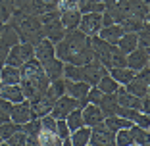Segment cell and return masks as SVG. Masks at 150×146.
I'll use <instances>...</instances> for the list:
<instances>
[{
    "mask_svg": "<svg viewBox=\"0 0 150 146\" xmlns=\"http://www.w3.org/2000/svg\"><path fill=\"white\" fill-rule=\"evenodd\" d=\"M129 13L127 12H119V10H104L102 12V27H108V25H114V23H121Z\"/></svg>",
    "mask_w": 150,
    "mask_h": 146,
    "instance_id": "f1b7e54d",
    "label": "cell"
},
{
    "mask_svg": "<svg viewBox=\"0 0 150 146\" xmlns=\"http://www.w3.org/2000/svg\"><path fill=\"white\" fill-rule=\"evenodd\" d=\"M0 98L8 100L10 104H19L25 100L19 85H0Z\"/></svg>",
    "mask_w": 150,
    "mask_h": 146,
    "instance_id": "e0dca14e",
    "label": "cell"
},
{
    "mask_svg": "<svg viewBox=\"0 0 150 146\" xmlns=\"http://www.w3.org/2000/svg\"><path fill=\"white\" fill-rule=\"evenodd\" d=\"M148 62H150L148 48H139V46H137L133 52L127 54V67H129V69H133L135 73L141 71L142 67H146V66H148Z\"/></svg>",
    "mask_w": 150,
    "mask_h": 146,
    "instance_id": "4fadbf2b",
    "label": "cell"
},
{
    "mask_svg": "<svg viewBox=\"0 0 150 146\" xmlns=\"http://www.w3.org/2000/svg\"><path fill=\"white\" fill-rule=\"evenodd\" d=\"M19 44V37L18 33H16V29H13L10 23H6L4 29H2V33H0V48H12V46Z\"/></svg>",
    "mask_w": 150,
    "mask_h": 146,
    "instance_id": "cb8c5ba5",
    "label": "cell"
},
{
    "mask_svg": "<svg viewBox=\"0 0 150 146\" xmlns=\"http://www.w3.org/2000/svg\"><path fill=\"white\" fill-rule=\"evenodd\" d=\"M27 138H29V137H27L23 131H18V133H13L12 137H10L8 140H4V142L8 146H25L27 144Z\"/></svg>",
    "mask_w": 150,
    "mask_h": 146,
    "instance_id": "bcb514c9",
    "label": "cell"
},
{
    "mask_svg": "<svg viewBox=\"0 0 150 146\" xmlns=\"http://www.w3.org/2000/svg\"><path fill=\"white\" fill-rule=\"evenodd\" d=\"M44 92L48 94V96L52 98L54 102H56L60 96H64V94H66V85H64V77H62V79H54V81H50L48 89L44 90Z\"/></svg>",
    "mask_w": 150,
    "mask_h": 146,
    "instance_id": "d6a6232c",
    "label": "cell"
},
{
    "mask_svg": "<svg viewBox=\"0 0 150 146\" xmlns=\"http://www.w3.org/2000/svg\"><path fill=\"white\" fill-rule=\"evenodd\" d=\"M13 10H16V0H0V21L8 23Z\"/></svg>",
    "mask_w": 150,
    "mask_h": 146,
    "instance_id": "74e56055",
    "label": "cell"
},
{
    "mask_svg": "<svg viewBox=\"0 0 150 146\" xmlns=\"http://www.w3.org/2000/svg\"><path fill=\"white\" fill-rule=\"evenodd\" d=\"M110 67H127V56H125V54L121 52L115 44H114V50H112Z\"/></svg>",
    "mask_w": 150,
    "mask_h": 146,
    "instance_id": "60d3db41",
    "label": "cell"
},
{
    "mask_svg": "<svg viewBox=\"0 0 150 146\" xmlns=\"http://www.w3.org/2000/svg\"><path fill=\"white\" fill-rule=\"evenodd\" d=\"M81 115H83V125L87 127H94V125L104 121V114L100 111V108L96 104H87L81 108Z\"/></svg>",
    "mask_w": 150,
    "mask_h": 146,
    "instance_id": "5bb4252c",
    "label": "cell"
},
{
    "mask_svg": "<svg viewBox=\"0 0 150 146\" xmlns=\"http://www.w3.org/2000/svg\"><path fill=\"white\" fill-rule=\"evenodd\" d=\"M64 85H66V94L75 100H83L88 92V87L85 81H71V79H64Z\"/></svg>",
    "mask_w": 150,
    "mask_h": 146,
    "instance_id": "9a60e30c",
    "label": "cell"
},
{
    "mask_svg": "<svg viewBox=\"0 0 150 146\" xmlns=\"http://www.w3.org/2000/svg\"><path fill=\"white\" fill-rule=\"evenodd\" d=\"M31 119H35V117H33V111L29 108L27 100L19 102V104H12V108H10V121H13L18 125H25Z\"/></svg>",
    "mask_w": 150,
    "mask_h": 146,
    "instance_id": "7c38bea8",
    "label": "cell"
},
{
    "mask_svg": "<svg viewBox=\"0 0 150 146\" xmlns=\"http://www.w3.org/2000/svg\"><path fill=\"white\" fill-rule=\"evenodd\" d=\"M100 108V111L104 114V117H112V115H117V110H119V104L115 100V92L114 94H102L100 102L96 104Z\"/></svg>",
    "mask_w": 150,
    "mask_h": 146,
    "instance_id": "ffe728a7",
    "label": "cell"
},
{
    "mask_svg": "<svg viewBox=\"0 0 150 146\" xmlns=\"http://www.w3.org/2000/svg\"><path fill=\"white\" fill-rule=\"evenodd\" d=\"M62 146H73V144H71L69 138H66V140H62Z\"/></svg>",
    "mask_w": 150,
    "mask_h": 146,
    "instance_id": "db71d44e",
    "label": "cell"
},
{
    "mask_svg": "<svg viewBox=\"0 0 150 146\" xmlns=\"http://www.w3.org/2000/svg\"><path fill=\"white\" fill-rule=\"evenodd\" d=\"M108 73V69L104 66H100L98 62H88L85 66H81V81L88 85V87H96V83Z\"/></svg>",
    "mask_w": 150,
    "mask_h": 146,
    "instance_id": "52a82bcc",
    "label": "cell"
},
{
    "mask_svg": "<svg viewBox=\"0 0 150 146\" xmlns=\"http://www.w3.org/2000/svg\"><path fill=\"white\" fill-rule=\"evenodd\" d=\"M16 8L33 16H40L44 12L58 10V0H16Z\"/></svg>",
    "mask_w": 150,
    "mask_h": 146,
    "instance_id": "5b68a950",
    "label": "cell"
},
{
    "mask_svg": "<svg viewBox=\"0 0 150 146\" xmlns=\"http://www.w3.org/2000/svg\"><path fill=\"white\" fill-rule=\"evenodd\" d=\"M64 66H66V63H64L60 58L54 56L52 60H48V62H44V63H42L44 75L48 77L50 81H54V79H62V77H64Z\"/></svg>",
    "mask_w": 150,
    "mask_h": 146,
    "instance_id": "d6986e66",
    "label": "cell"
},
{
    "mask_svg": "<svg viewBox=\"0 0 150 146\" xmlns=\"http://www.w3.org/2000/svg\"><path fill=\"white\" fill-rule=\"evenodd\" d=\"M114 142H115V146H131L133 144V138H131L129 129H119V131H115Z\"/></svg>",
    "mask_w": 150,
    "mask_h": 146,
    "instance_id": "b9f144b4",
    "label": "cell"
},
{
    "mask_svg": "<svg viewBox=\"0 0 150 146\" xmlns=\"http://www.w3.org/2000/svg\"><path fill=\"white\" fill-rule=\"evenodd\" d=\"M23 63H25V60H23L21 56V50H19V44L12 46L8 52V56H6V66H13V67H21Z\"/></svg>",
    "mask_w": 150,
    "mask_h": 146,
    "instance_id": "8d00e7d4",
    "label": "cell"
},
{
    "mask_svg": "<svg viewBox=\"0 0 150 146\" xmlns=\"http://www.w3.org/2000/svg\"><path fill=\"white\" fill-rule=\"evenodd\" d=\"M117 87H119V85L115 83V81L112 79L108 73H106V75H104V77H102V79L96 83V89L100 90L102 94H114L115 90H117Z\"/></svg>",
    "mask_w": 150,
    "mask_h": 146,
    "instance_id": "d590c367",
    "label": "cell"
},
{
    "mask_svg": "<svg viewBox=\"0 0 150 146\" xmlns=\"http://www.w3.org/2000/svg\"><path fill=\"white\" fill-rule=\"evenodd\" d=\"M125 90L137 98H144L146 94H150V66L137 71L135 77L125 85Z\"/></svg>",
    "mask_w": 150,
    "mask_h": 146,
    "instance_id": "3957f363",
    "label": "cell"
},
{
    "mask_svg": "<svg viewBox=\"0 0 150 146\" xmlns=\"http://www.w3.org/2000/svg\"><path fill=\"white\" fill-rule=\"evenodd\" d=\"M102 29V13L91 12V13H81L79 21V31L85 33L87 37H96Z\"/></svg>",
    "mask_w": 150,
    "mask_h": 146,
    "instance_id": "ba28073f",
    "label": "cell"
},
{
    "mask_svg": "<svg viewBox=\"0 0 150 146\" xmlns=\"http://www.w3.org/2000/svg\"><path fill=\"white\" fill-rule=\"evenodd\" d=\"M77 4H79V0H58V12L73 10V8H77Z\"/></svg>",
    "mask_w": 150,
    "mask_h": 146,
    "instance_id": "681fc988",
    "label": "cell"
},
{
    "mask_svg": "<svg viewBox=\"0 0 150 146\" xmlns=\"http://www.w3.org/2000/svg\"><path fill=\"white\" fill-rule=\"evenodd\" d=\"M21 131V125L13 123V121H6V123H0V138L2 140H8L13 133Z\"/></svg>",
    "mask_w": 150,
    "mask_h": 146,
    "instance_id": "ab89813d",
    "label": "cell"
},
{
    "mask_svg": "<svg viewBox=\"0 0 150 146\" xmlns=\"http://www.w3.org/2000/svg\"><path fill=\"white\" fill-rule=\"evenodd\" d=\"M79 21H81V12L77 8H73V10H62V12H60V23L64 25L66 31L79 29Z\"/></svg>",
    "mask_w": 150,
    "mask_h": 146,
    "instance_id": "2e32d148",
    "label": "cell"
},
{
    "mask_svg": "<svg viewBox=\"0 0 150 146\" xmlns=\"http://www.w3.org/2000/svg\"><path fill=\"white\" fill-rule=\"evenodd\" d=\"M121 35H123V29H121V25H117V23H114V25H108V27H102L100 33H98V39L106 40V42H110V44H115L119 39H121Z\"/></svg>",
    "mask_w": 150,
    "mask_h": 146,
    "instance_id": "44dd1931",
    "label": "cell"
},
{
    "mask_svg": "<svg viewBox=\"0 0 150 146\" xmlns=\"http://www.w3.org/2000/svg\"><path fill=\"white\" fill-rule=\"evenodd\" d=\"M48 85H50V79L44 73L42 75H37V77H23L19 81V87H21V92L25 96V100H31L33 96L44 92V90L48 89Z\"/></svg>",
    "mask_w": 150,
    "mask_h": 146,
    "instance_id": "277c9868",
    "label": "cell"
},
{
    "mask_svg": "<svg viewBox=\"0 0 150 146\" xmlns=\"http://www.w3.org/2000/svg\"><path fill=\"white\" fill-rule=\"evenodd\" d=\"M137 46L139 48H150V23H146L137 33Z\"/></svg>",
    "mask_w": 150,
    "mask_h": 146,
    "instance_id": "7bdbcfd3",
    "label": "cell"
},
{
    "mask_svg": "<svg viewBox=\"0 0 150 146\" xmlns=\"http://www.w3.org/2000/svg\"><path fill=\"white\" fill-rule=\"evenodd\" d=\"M2 142H4V140H2V138H0V144H2Z\"/></svg>",
    "mask_w": 150,
    "mask_h": 146,
    "instance_id": "9f6ffc18",
    "label": "cell"
},
{
    "mask_svg": "<svg viewBox=\"0 0 150 146\" xmlns=\"http://www.w3.org/2000/svg\"><path fill=\"white\" fill-rule=\"evenodd\" d=\"M77 10H79L81 13H91V12L102 13L104 12V2H102V0H79Z\"/></svg>",
    "mask_w": 150,
    "mask_h": 146,
    "instance_id": "4dcf8cb0",
    "label": "cell"
},
{
    "mask_svg": "<svg viewBox=\"0 0 150 146\" xmlns=\"http://www.w3.org/2000/svg\"><path fill=\"white\" fill-rule=\"evenodd\" d=\"M114 135L115 133H112L110 129L104 125V121H102V123L91 127V140H88V144H93V146H115Z\"/></svg>",
    "mask_w": 150,
    "mask_h": 146,
    "instance_id": "9c48e42d",
    "label": "cell"
},
{
    "mask_svg": "<svg viewBox=\"0 0 150 146\" xmlns=\"http://www.w3.org/2000/svg\"><path fill=\"white\" fill-rule=\"evenodd\" d=\"M25 146H40V144H39V140H37V138H31V137H29Z\"/></svg>",
    "mask_w": 150,
    "mask_h": 146,
    "instance_id": "f5cc1de1",
    "label": "cell"
},
{
    "mask_svg": "<svg viewBox=\"0 0 150 146\" xmlns=\"http://www.w3.org/2000/svg\"><path fill=\"white\" fill-rule=\"evenodd\" d=\"M56 135L62 140H66V138H69V135H71V131L67 129V125H66V119H56Z\"/></svg>",
    "mask_w": 150,
    "mask_h": 146,
    "instance_id": "7dc6e473",
    "label": "cell"
},
{
    "mask_svg": "<svg viewBox=\"0 0 150 146\" xmlns=\"http://www.w3.org/2000/svg\"><path fill=\"white\" fill-rule=\"evenodd\" d=\"M0 85H2V83H0Z\"/></svg>",
    "mask_w": 150,
    "mask_h": 146,
    "instance_id": "91938a15",
    "label": "cell"
},
{
    "mask_svg": "<svg viewBox=\"0 0 150 146\" xmlns=\"http://www.w3.org/2000/svg\"><path fill=\"white\" fill-rule=\"evenodd\" d=\"M27 102H29V108H31V111H33V117H39V119L42 115L50 114V110H52V106H54V100L46 92L37 94V96H33L31 100H27Z\"/></svg>",
    "mask_w": 150,
    "mask_h": 146,
    "instance_id": "8fae6325",
    "label": "cell"
},
{
    "mask_svg": "<svg viewBox=\"0 0 150 146\" xmlns=\"http://www.w3.org/2000/svg\"><path fill=\"white\" fill-rule=\"evenodd\" d=\"M115 46L127 56L129 52H133V50L137 48V33H123L121 39L115 42Z\"/></svg>",
    "mask_w": 150,
    "mask_h": 146,
    "instance_id": "83f0119b",
    "label": "cell"
},
{
    "mask_svg": "<svg viewBox=\"0 0 150 146\" xmlns=\"http://www.w3.org/2000/svg\"><path fill=\"white\" fill-rule=\"evenodd\" d=\"M91 48H93V60L94 62H98L100 66H104L106 69H110V58H112L114 44L98 39V37H91Z\"/></svg>",
    "mask_w": 150,
    "mask_h": 146,
    "instance_id": "8992f818",
    "label": "cell"
},
{
    "mask_svg": "<svg viewBox=\"0 0 150 146\" xmlns=\"http://www.w3.org/2000/svg\"><path fill=\"white\" fill-rule=\"evenodd\" d=\"M37 140L40 146H62V138L52 131H46V129H40V133L37 135Z\"/></svg>",
    "mask_w": 150,
    "mask_h": 146,
    "instance_id": "f546056e",
    "label": "cell"
},
{
    "mask_svg": "<svg viewBox=\"0 0 150 146\" xmlns=\"http://www.w3.org/2000/svg\"><path fill=\"white\" fill-rule=\"evenodd\" d=\"M8 23L16 29L19 37V42H29V44L35 46L39 40L44 39L42 33V23H40L39 16H33V13H27L23 10H13L12 18L8 19Z\"/></svg>",
    "mask_w": 150,
    "mask_h": 146,
    "instance_id": "7a4b0ae2",
    "label": "cell"
},
{
    "mask_svg": "<svg viewBox=\"0 0 150 146\" xmlns=\"http://www.w3.org/2000/svg\"><path fill=\"white\" fill-rule=\"evenodd\" d=\"M129 13L144 19V21H150V2H144V0H129Z\"/></svg>",
    "mask_w": 150,
    "mask_h": 146,
    "instance_id": "603a6c76",
    "label": "cell"
},
{
    "mask_svg": "<svg viewBox=\"0 0 150 146\" xmlns=\"http://www.w3.org/2000/svg\"><path fill=\"white\" fill-rule=\"evenodd\" d=\"M87 146H93V144H87Z\"/></svg>",
    "mask_w": 150,
    "mask_h": 146,
    "instance_id": "680465c9",
    "label": "cell"
},
{
    "mask_svg": "<svg viewBox=\"0 0 150 146\" xmlns=\"http://www.w3.org/2000/svg\"><path fill=\"white\" fill-rule=\"evenodd\" d=\"M104 10H119V12L129 13V0H102Z\"/></svg>",
    "mask_w": 150,
    "mask_h": 146,
    "instance_id": "ee69618b",
    "label": "cell"
},
{
    "mask_svg": "<svg viewBox=\"0 0 150 146\" xmlns=\"http://www.w3.org/2000/svg\"><path fill=\"white\" fill-rule=\"evenodd\" d=\"M54 56H56V50H54V44L48 39H42V40H39V42L35 44V58L40 63L52 60Z\"/></svg>",
    "mask_w": 150,
    "mask_h": 146,
    "instance_id": "ac0fdd59",
    "label": "cell"
},
{
    "mask_svg": "<svg viewBox=\"0 0 150 146\" xmlns=\"http://www.w3.org/2000/svg\"><path fill=\"white\" fill-rule=\"evenodd\" d=\"M66 125L69 131H75V129L83 127V115H81V108H75L69 114L66 115Z\"/></svg>",
    "mask_w": 150,
    "mask_h": 146,
    "instance_id": "e575fe53",
    "label": "cell"
},
{
    "mask_svg": "<svg viewBox=\"0 0 150 146\" xmlns=\"http://www.w3.org/2000/svg\"><path fill=\"white\" fill-rule=\"evenodd\" d=\"M8 52H10L8 48H0V69L6 66V56H8Z\"/></svg>",
    "mask_w": 150,
    "mask_h": 146,
    "instance_id": "816d5d0a",
    "label": "cell"
},
{
    "mask_svg": "<svg viewBox=\"0 0 150 146\" xmlns=\"http://www.w3.org/2000/svg\"><path fill=\"white\" fill-rule=\"evenodd\" d=\"M108 75H110L119 87H125V85L135 77V71L129 69V67H110V69H108Z\"/></svg>",
    "mask_w": 150,
    "mask_h": 146,
    "instance_id": "7402d4cb",
    "label": "cell"
},
{
    "mask_svg": "<svg viewBox=\"0 0 150 146\" xmlns=\"http://www.w3.org/2000/svg\"><path fill=\"white\" fill-rule=\"evenodd\" d=\"M141 111L142 114H150V94L141 98Z\"/></svg>",
    "mask_w": 150,
    "mask_h": 146,
    "instance_id": "f907efd6",
    "label": "cell"
},
{
    "mask_svg": "<svg viewBox=\"0 0 150 146\" xmlns=\"http://www.w3.org/2000/svg\"><path fill=\"white\" fill-rule=\"evenodd\" d=\"M56 58H60L64 63L73 66H85L93 62V48H91V37L81 33L79 29L67 31L58 44H54Z\"/></svg>",
    "mask_w": 150,
    "mask_h": 146,
    "instance_id": "6da1fadb",
    "label": "cell"
},
{
    "mask_svg": "<svg viewBox=\"0 0 150 146\" xmlns=\"http://www.w3.org/2000/svg\"><path fill=\"white\" fill-rule=\"evenodd\" d=\"M129 133H131L133 144L142 146V144H146V142H150L148 131H146V129H142V127H139V125H131V127H129Z\"/></svg>",
    "mask_w": 150,
    "mask_h": 146,
    "instance_id": "1f68e13d",
    "label": "cell"
},
{
    "mask_svg": "<svg viewBox=\"0 0 150 146\" xmlns=\"http://www.w3.org/2000/svg\"><path fill=\"white\" fill-rule=\"evenodd\" d=\"M104 125L110 129L112 133H115L119 129H129L133 123L127 121V119H123V117H119V115H112V117H104Z\"/></svg>",
    "mask_w": 150,
    "mask_h": 146,
    "instance_id": "836d02e7",
    "label": "cell"
},
{
    "mask_svg": "<svg viewBox=\"0 0 150 146\" xmlns=\"http://www.w3.org/2000/svg\"><path fill=\"white\" fill-rule=\"evenodd\" d=\"M144 2H150V0H144Z\"/></svg>",
    "mask_w": 150,
    "mask_h": 146,
    "instance_id": "6f0895ef",
    "label": "cell"
},
{
    "mask_svg": "<svg viewBox=\"0 0 150 146\" xmlns=\"http://www.w3.org/2000/svg\"><path fill=\"white\" fill-rule=\"evenodd\" d=\"M64 79L81 81V66H73V63H66V66H64Z\"/></svg>",
    "mask_w": 150,
    "mask_h": 146,
    "instance_id": "f6af8a7d",
    "label": "cell"
},
{
    "mask_svg": "<svg viewBox=\"0 0 150 146\" xmlns=\"http://www.w3.org/2000/svg\"><path fill=\"white\" fill-rule=\"evenodd\" d=\"M40 129H42V125H40L39 117H35V119L27 121L25 125H21V131L27 135V137H31V138H37V135L40 133Z\"/></svg>",
    "mask_w": 150,
    "mask_h": 146,
    "instance_id": "f35d334b",
    "label": "cell"
},
{
    "mask_svg": "<svg viewBox=\"0 0 150 146\" xmlns=\"http://www.w3.org/2000/svg\"><path fill=\"white\" fill-rule=\"evenodd\" d=\"M75 108H79V100H75V98L64 94V96H60L54 102L52 110H50V115H52L54 119H66V115L69 114L71 110H75Z\"/></svg>",
    "mask_w": 150,
    "mask_h": 146,
    "instance_id": "30bf717a",
    "label": "cell"
},
{
    "mask_svg": "<svg viewBox=\"0 0 150 146\" xmlns=\"http://www.w3.org/2000/svg\"><path fill=\"white\" fill-rule=\"evenodd\" d=\"M19 81H21V71H19V67L4 66L0 69V83L2 85H19Z\"/></svg>",
    "mask_w": 150,
    "mask_h": 146,
    "instance_id": "d4e9b609",
    "label": "cell"
},
{
    "mask_svg": "<svg viewBox=\"0 0 150 146\" xmlns=\"http://www.w3.org/2000/svg\"><path fill=\"white\" fill-rule=\"evenodd\" d=\"M10 108H12V104L4 98H0V123L10 121Z\"/></svg>",
    "mask_w": 150,
    "mask_h": 146,
    "instance_id": "c3c4849f",
    "label": "cell"
},
{
    "mask_svg": "<svg viewBox=\"0 0 150 146\" xmlns=\"http://www.w3.org/2000/svg\"><path fill=\"white\" fill-rule=\"evenodd\" d=\"M69 140H71V144H73V146H87L88 140H91V127L83 125V127L71 131Z\"/></svg>",
    "mask_w": 150,
    "mask_h": 146,
    "instance_id": "484cf974",
    "label": "cell"
},
{
    "mask_svg": "<svg viewBox=\"0 0 150 146\" xmlns=\"http://www.w3.org/2000/svg\"><path fill=\"white\" fill-rule=\"evenodd\" d=\"M146 23H148V21H144V19H141V18H137V16H131V13H129L119 25H121L123 33H139Z\"/></svg>",
    "mask_w": 150,
    "mask_h": 146,
    "instance_id": "4316f807",
    "label": "cell"
},
{
    "mask_svg": "<svg viewBox=\"0 0 150 146\" xmlns=\"http://www.w3.org/2000/svg\"><path fill=\"white\" fill-rule=\"evenodd\" d=\"M4 25H6L4 21H0V33H2V29H4Z\"/></svg>",
    "mask_w": 150,
    "mask_h": 146,
    "instance_id": "11a10c76",
    "label": "cell"
}]
</instances>
